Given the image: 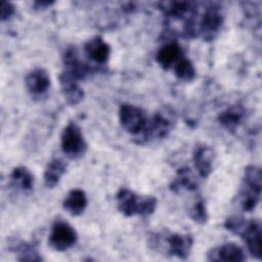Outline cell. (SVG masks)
<instances>
[{"mask_svg": "<svg viewBox=\"0 0 262 262\" xmlns=\"http://www.w3.org/2000/svg\"><path fill=\"white\" fill-rule=\"evenodd\" d=\"M162 10L170 17L173 18H183L187 14L192 13L191 3L184 1H175V2H163L161 3Z\"/></svg>", "mask_w": 262, "mask_h": 262, "instance_id": "cell-22", "label": "cell"}, {"mask_svg": "<svg viewBox=\"0 0 262 262\" xmlns=\"http://www.w3.org/2000/svg\"><path fill=\"white\" fill-rule=\"evenodd\" d=\"M77 239V231L71 224L64 220H56L51 226L48 245L55 251L63 252L72 248Z\"/></svg>", "mask_w": 262, "mask_h": 262, "instance_id": "cell-5", "label": "cell"}, {"mask_svg": "<svg viewBox=\"0 0 262 262\" xmlns=\"http://www.w3.org/2000/svg\"><path fill=\"white\" fill-rule=\"evenodd\" d=\"M214 151L212 147L206 144H199L195 146L192 155L194 167L202 178H207L213 170Z\"/></svg>", "mask_w": 262, "mask_h": 262, "instance_id": "cell-11", "label": "cell"}, {"mask_svg": "<svg viewBox=\"0 0 262 262\" xmlns=\"http://www.w3.org/2000/svg\"><path fill=\"white\" fill-rule=\"evenodd\" d=\"M188 214L194 222L200 224L206 223L208 220V213L205 202L202 199L196 200L188 210Z\"/></svg>", "mask_w": 262, "mask_h": 262, "instance_id": "cell-25", "label": "cell"}, {"mask_svg": "<svg viewBox=\"0 0 262 262\" xmlns=\"http://www.w3.org/2000/svg\"><path fill=\"white\" fill-rule=\"evenodd\" d=\"M52 3H53L52 1H36V2H35V6L38 7V8H41V7L49 6V5H51Z\"/></svg>", "mask_w": 262, "mask_h": 262, "instance_id": "cell-27", "label": "cell"}, {"mask_svg": "<svg viewBox=\"0 0 262 262\" xmlns=\"http://www.w3.org/2000/svg\"><path fill=\"white\" fill-rule=\"evenodd\" d=\"M164 243L167 245L168 254L179 259H186L192 248L193 239L189 234L170 233L164 238Z\"/></svg>", "mask_w": 262, "mask_h": 262, "instance_id": "cell-9", "label": "cell"}, {"mask_svg": "<svg viewBox=\"0 0 262 262\" xmlns=\"http://www.w3.org/2000/svg\"><path fill=\"white\" fill-rule=\"evenodd\" d=\"M10 183L13 188L27 192L32 190L34 186V176L26 167L19 166L12 170L10 174Z\"/></svg>", "mask_w": 262, "mask_h": 262, "instance_id": "cell-18", "label": "cell"}, {"mask_svg": "<svg viewBox=\"0 0 262 262\" xmlns=\"http://www.w3.org/2000/svg\"><path fill=\"white\" fill-rule=\"evenodd\" d=\"M118 210L125 216L151 215L157 207V200L152 195H138L129 188H120L116 194Z\"/></svg>", "mask_w": 262, "mask_h": 262, "instance_id": "cell-1", "label": "cell"}, {"mask_svg": "<svg viewBox=\"0 0 262 262\" xmlns=\"http://www.w3.org/2000/svg\"><path fill=\"white\" fill-rule=\"evenodd\" d=\"M59 83L61 92L69 104L76 105L83 100L84 91L76 78L63 71L59 76Z\"/></svg>", "mask_w": 262, "mask_h": 262, "instance_id": "cell-12", "label": "cell"}, {"mask_svg": "<svg viewBox=\"0 0 262 262\" xmlns=\"http://www.w3.org/2000/svg\"><path fill=\"white\" fill-rule=\"evenodd\" d=\"M261 222L259 220H246L236 235H239L245 242L249 253L256 259L262 258V232Z\"/></svg>", "mask_w": 262, "mask_h": 262, "instance_id": "cell-7", "label": "cell"}, {"mask_svg": "<svg viewBox=\"0 0 262 262\" xmlns=\"http://www.w3.org/2000/svg\"><path fill=\"white\" fill-rule=\"evenodd\" d=\"M16 252L19 257L17 258L20 261H41L42 257L39 255L36 247L32 244L20 243L16 247Z\"/></svg>", "mask_w": 262, "mask_h": 262, "instance_id": "cell-24", "label": "cell"}, {"mask_svg": "<svg viewBox=\"0 0 262 262\" xmlns=\"http://www.w3.org/2000/svg\"><path fill=\"white\" fill-rule=\"evenodd\" d=\"M64 72L76 78L78 81L82 80L88 74V67L79 59L77 50L75 47L68 48L63 54Z\"/></svg>", "mask_w": 262, "mask_h": 262, "instance_id": "cell-15", "label": "cell"}, {"mask_svg": "<svg viewBox=\"0 0 262 262\" xmlns=\"http://www.w3.org/2000/svg\"><path fill=\"white\" fill-rule=\"evenodd\" d=\"M223 24V14L221 9L217 6H210L206 8L199 26V33L204 40L210 41L215 38L220 31Z\"/></svg>", "mask_w": 262, "mask_h": 262, "instance_id": "cell-8", "label": "cell"}, {"mask_svg": "<svg viewBox=\"0 0 262 262\" xmlns=\"http://www.w3.org/2000/svg\"><path fill=\"white\" fill-rule=\"evenodd\" d=\"M262 172L255 165H250L244 173L243 185L238 193V203L243 211L251 212L258 205L261 196Z\"/></svg>", "mask_w": 262, "mask_h": 262, "instance_id": "cell-2", "label": "cell"}, {"mask_svg": "<svg viewBox=\"0 0 262 262\" xmlns=\"http://www.w3.org/2000/svg\"><path fill=\"white\" fill-rule=\"evenodd\" d=\"M60 144L63 154L70 158H78L84 155L87 143L81 128L75 123H69L62 130Z\"/></svg>", "mask_w": 262, "mask_h": 262, "instance_id": "cell-4", "label": "cell"}, {"mask_svg": "<svg viewBox=\"0 0 262 262\" xmlns=\"http://www.w3.org/2000/svg\"><path fill=\"white\" fill-rule=\"evenodd\" d=\"M208 261H235L246 260L245 252L234 243H225L211 249L207 254Z\"/></svg>", "mask_w": 262, "mask_h": 262, "instance_id": "cell-10", "label": "cell"}, {"mask_svg": "<svg viewBox=\"0 0 262 262\" xmlns=\"http://www.w3.org/2000/svg\"><path fill=\"white\" fill-rule=\"evenodd\" d=\"M119 120L122 127L133 135L141 134L148 121L145 112L141 107L129 103L120 106Z\"/></svg>", "mask_w": 262, "mask_h": 262, "instance_id": "cell-6", "label": "cell"}, {"mask_svg": "<svg viewBox=\"0 0 262 262\" xmlns=\"http://www.w3.org/2000/svg\"><path fill=\"white\" fill-rule=\"evenodd\" d=\"M182 56L181 47L176 42H170L163 45L157 52L156 60L164 69L169 70L174 67L178 59Z\"/></svg>", "mask_w": 262, "mask_h": 262, "instance_id": "cell-17", "label": "cell"}, {"mask_svg": "<svg viewBox=\"0 0 262 262\" xmlns=\"http://www.w3.org/2000/svg\"><path fill=\"white\" fill-rule=\"evenodd\" d=\"M244 108L239 105H232L218 116L220 124L227 130L233 131L244 118Z\"/></svg>", "mask_w": 262, "mask_h": 262, "instance_id": "cell-21", "label": "cell"}, {"mask_svg": "<svg viewBox=\"0 0 262 262\" xmlns=\"http://www.w3.org/2000/svg\"><path fill=\"white\" fill-rule=\"evenodd\" d=\"M84 51L89 59L98 64H103L110 57L111 47L101 37L97 36L86 42Z\"/></svg>", "mask_w": 262, "mask_h": 262, "instance_id": "cell-13", "label": "cell"}, {"mask_svg": "<svg viewBox=\"0 0 262 262\" xmlns=\"http://www.w3.org/2000/svg\"><path fill=\"white\" fill-rule=\"evenodd\" d=\"M14 13V7L10 2L3 1L1 3V12H0V18L1 20H6L11 17V15Z\"/></svg>", "mask_w": 262, "mask_h": 262, "instance_id": "cell-26", "label": "cell"}, {"mask_svg": "<svg viewBox=\"0 0 262 262\" xmlns=\"http://www.w3.org/2000/svg\"><path fill=\"white\" fill-rule=\"evenodd\" d=\"M175 124V116L169 108H163L156 113L147 121V124L141 133L144 140L165 138L172 130Z\"/></svg>", "mask_w": 262, "mask_h": 262, "instance_id": "cell-3", "label": "cell"}, {"mask_svg": "<svg viewBox=\"0 0 262 262\" xmlns=\"http://www.w3.org/2000/svg\"><path fill=\"white\" fill-rule=\"evenodd\" d=\"M87 203L88 200L85 191L79 188H74L66 195L62 202V207L72 216H79L85 211Z\"/></svg>", "mask_w": 262, "mask_h": 262, "instance_id": "cell-16", "label": "cell"}, {"mask_svg": "<svg viewBox=\"0 0 262 262\" xmlns=\"http://www.w3.org/2000/svg\"><path fill=\"white\" fill-rule=\"evenodd\" d=\"M173 70H174L175 76L179 80L185 81V82L192 81L196 75V72L192 62L184 56H181L178 59V61L174 64Z\"/></svg>", "mask_w": 262, "mask_h": 262, "instance_id": "cell-23", "label": "cell"}, {"mask_svg": "<svg viewBox=\"0 0 262 262\" xmlns=\"http://www.w3.org/2000/svg\"><path fill=\"white\" fill-rule=\"evenodd\" d=\"M198 188V182L190 171L189 168H181L177 172V176L171 183V189L175 192H180L182 190L192 191Z\"/></svg>", "mask_w": 262, "mask_h": 262, "instance_id": "cell-20", "label": "cell"}, {"mask_svg": "<svg viewBox=\"0 0 262 262\" xmlns=\"http://www.w3.org/2000/svg\"><path fill=\"white\" fill-rule=\"evenodd\" d=\"M67 171V164L61 159H52L44 171V184L48 188H53L59 182Z\"/></svg>", "mask_w": 262, "mask_h": 262, "instance_id": "cell-19", "label": "cell"}, {"mask_svg": "<svg viewBox=\"0 0 262 262\" xmlns=\"http://www.w3.org/2000/svg\"><path fill=\"white\" fill-rule=\"evenodd\" d=\"M26 87L33 95H41L50 87V77L46 70L37 68L26 77Z\"/></svg>", "mask_w": 262, "mask_h": 262, "instance_id": "cell-14", "label": "cell"}]
</instances>
